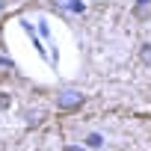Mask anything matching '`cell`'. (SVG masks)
I'll use <instances>...</instances> for the list:
<instances>
[{
	"label": "cell",
	"mask_w": 151,
	"mask_h": 151,
	"mask_svg": "<svg viewBox=\"0 0 151 151\" xmlns=\"http://www.w3.org/2000/svg\"><path fill=\"white\" fill-rule=\"evenodd\" d=\"M83 104H86V95L77 92V89H62V92L56 95V107H59L62 113H74V110H80Z\"/></svg>",
	"instance_id": "obj_1"
},
{
	"label": "cell",
	"mask_w": 151,
	"mask_h": 151,
	"mask_svg": "<svg viewBox=\"0 0 151 151\" xmlns=\"http://www.w3.org/2000/svg\"><path fill=\"white\" fill-rule=\"evenodd\" d=\"M53 3H56L59 9H65V12H74V15H83V12H86V3H83V0H53Z\"/></svg>",
	"instance_id": "obj_2"
},
{
	"label": "cell",
	"mask_w": 151,
	"mask_h": 151,
	"mask_svg": "<svg viewBox=\"0 0 151 151\" xmlns=\"http://www.w3.org/2000/svg\"><path fill=\"white\" fill-rule=\"evenodd\" d=\"M133 18L136 21H151V0H136L133 3Z\"/></svg>",
	"instance_id": "obj_3"
},
{
	"label": "cell",
	"mask_w": 151,
	"mask_h": 151,
	"mask_svg": "<svg viewBox=\"0 0 151 151\" xmlns=\"http://www.w3.org/2000/svg\"><path fill=\"white\" fill-rule=\"evenodd\" d=\"M86 145H89V148H101V145H104V136H101V133H89V136H86Z\"/></svg>",
	"instance_id": "obj_4"
},
{
	"label": "cell",
	"mask_w": 151,
	"mask_h": 151,
	"mask_svg": "<svg viewBox=\"0 0 151 151\" xmlns=\"http://www.w3.org/2000/svg\"><path fill=\"white\" fill-rule=\"evenodd\" d=\"M139 59H142L145 65H151V45H142V47H139Z\"/></svg>",
	"instance_id": "obj_5"
},
{
	"label": "cell",
	"mask_w": 151,
	"mask_h": 151,
	"mask_svg": "<svg viewBox=\"0 0 151 151\" xmlns=\"http://www.w3.org/2000/svg\"><path fill=\"white\" fill-rule=\"evenodd\" d=\"M39 33H42V36H50V27H47V21H39Z\"/></svg>",
	"instance_id": "obj_6"
},
{
	"label": "cell",
	"mask_w": 151,
	"mask_h": 151,
	"mask_svg": "<svg viewBox=\"0 0 151 151\" xmlns=\"http://www.w3.org/2000/svg\"><path fill=\"white\" fill-rule=\"evenodd\" d=\"M62 151H83V148H80V145H65Z\"/></svg>",
	"instance_id": "obj_7"
},
{
	"label": "cell",
	"mask_w": 151,
	"mask_h": 151,
	"mask_svg": "<svg viewBox=\"0 0 151 151\" xmlns=\"http://www.w3.org/2000/svg\"><path fill=\"white\" fill-rule=\"evenodd\" d=\"M0 12H3V0H0Z\"/></svg>",
	"instance_id": "obj_8"
}]
</instances>
